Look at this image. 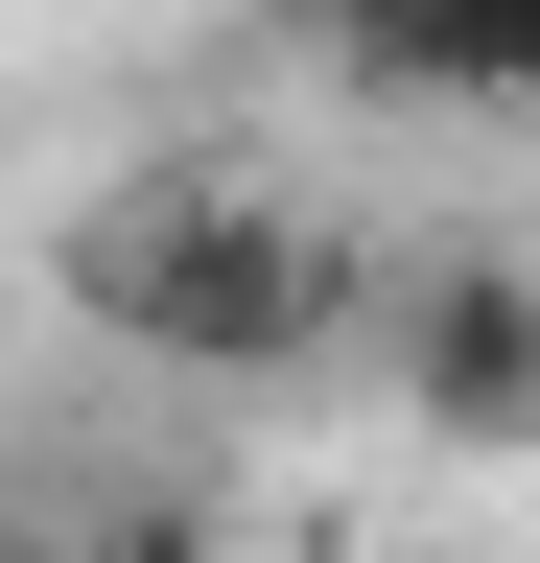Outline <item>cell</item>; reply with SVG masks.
I'll return each mask as SVG.
<instances>
[{"instance_id":"1","label":"cell","mask_w":540,"mask_h":563,"mask_svg":"<svg viewBox=\"0 0 540 563\" xmlns=\"http://www.w3.org/2000/svg\"><path fill=\"white\" fill-rule=\"evenodd\" d=\"M353 329H376V282L329 235H283L258 188H212L142 258V306H118V352H165V376H306V352H353Z\"/></svg>"},{"instance_id":"4","label":"cell","mask_w":540,"mask_h":563,"mask_svg":"<svg viewBox=\"0 0 540 563\" xmlns=\"http://www.w3.org/2000/svg\"><path fill=\"white\" fill-rule=\"evenodd\" d=\"M188 211H212V165H118V188L71 211V235H47V306H71V329L118 352V306H142V258L188 235Z\"/></svg>"},{"instance_id":"3","label":"cell","mask_w":540,"mask_h":563,"mask_svg":"<svg viewBox=\"0 0 540 563\" xmlns=\"http://www.w3.org/2000/svg\"><path fill=\"white\" fill-rule=\"evenodd\" d=\"M306 47L353 70V95H470V118H494L540 70V0H306Z\"/></svg>"},{"instance_id":"6","label":"cell","mask_w":540,"mask_h":563,"mask_svg":"<svg viewBox=\"0 0 540 563\" xmlns=\"http://www.w3.org/2000/svg\"><path fill=\"white\" fill-rule=\"evenodd\" d=\"M0 563H71V540H24V517H0Z\"/></svg>"},{"instance_id":"7","label":"cell","mask_w":540,"mask_h":563,"mask_svg":"<svg viewBox=\"0 0 540 563\" xmlns=\"http://www.w3.org/2000/svg\"><path fill=\"white\" fill-rule=\"evenodd\" d=\"M494 118H517V141H540V70H517V95H494Z\"/></svg>"},{"instance_id":"5","label":"cell","mask_w":540,"mask_h":563,"mask_svg":"<svg viewBox=\"0 0 540 563\" xmlns=\"http://www.w3.org/2000/svg\"><path fill=\"white\" fill-rule=\"evenodd\" d=\"M95 563H235L212 517H95Z\"/></svg>"},{"instance_id":"2","label":"cell","mask_w":540,"mask_h":563,"mask_svg":"<svg viewBox=\"0 0 540 563\" xmlns=\"http://www.w3.org/2000/svg\"><path fill=\"white\" fill-rule=\"evenodd\" d=\"M376 352H399V422H423L447 470H517V446H540V282H517V258H447Z\"/></svg>"}]
</instances>
